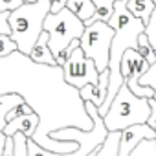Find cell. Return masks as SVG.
<instances>
[{
    "label": "cell",
    "instance_id": "cell-1",
    "mask_svg": "<svg viewBox=\"0 0 156 156\" xmlns=\"http://www.w3.org/2000/svg\"><path fill=\"white\" fill-rule=\"evenodd\" d=\"M108 24L114 28L116 35L112 39V46H110V62H108V72H110V83H108V94L105 103L98 108L99 116L103 118L118 90L121 88V85L125 83L121 77V59L125 55L127 50H138V37L141 33H145V22L136 19L129 9H127V0H116V9L112 19L108 20Z\"/></svg>",
    "mask_w": 156,
    "mask_h": 156
},
{
    "label": "cell",
    "instance_id": "cell-2",
    "mask_svg": "<svg viewBox=\"0 0 156 156\" xmlns=\"http://www.w3.org/2000/svg\"><path fill=\"white\" fill-rule=\"evenodd\" d=\"M50 9H51L50 0H37L35 4H24L19 9L11 11L9 37L17 42L19 53H22L24 57H30L35 42L44 31V20L50 15Z\"/></svg>",
    "mask_w": 156,
    "mask_h": 156
},
{
    "label": "cell",
    "instance_id": "cell-3",
    "mask_svg": "<svg viewBox=\"0 0 156 156\" xmlns=\"http://www.w3.org/2000/svg\"><path fill=\"white\" fill-rule=\"evenodd\" d=\"M151 118V105L147 98H138L127 83L121 85L118 90L108 112L103 116L105 127L108 132H121L127 127L147 123Z\"/></svg>",
    "mask_w": 156,
    "mask_h": 156
},
{
    "label": "cell",
    "instance_id": "cell-4",
    "mask_svg": "<svg viewBox=\"0 0 156 156\" xmlns=\"http://www.w3.org/2000/svg\"><path fill=\"white\" fill-rule=\"evenodd\" d=\"M85 103V110L92 119V129L90 130H83L77 127H62V129H53L48 136L55 141H77L79 149L75 151V156H88L90 152L98 151L107 136H108V129L105 127L103 118L98 112V107L90 101H83Z\"/></svg>",
    "mask_w": 156,
    "mask_h": 156
},
{
    "label": "cell",
    "instance_id": "cell-5",
    "mask_svg": "<svg viewBox=\"0 0 156 156\" xmlns=\"http://www.w3.org/2000/svg\"><path fill=\"white\" fill-rule=\"evenodd\" d=\"M85 30V22L77 15H73L68 8L61 9L59 13H50L44 20V31L50 33L48 46L53 57L57 59L75 39H81Z\"/></svg>",
    "mask_w": 156,
    "mask_h": 156
},
{
    "label": "cell",
    "instance_id": "cell-6",
    "mask_svg": "<svg viewBox=\"0 0 156 156\" xmlns=\"http://www.w3.org/2000/svg\"><path fill=\"white\" fill-rule=\"evenodd\" d=\"M116 31L108 22H94L87 26L83 37H81V50L88 59L96 62L98 72L108 70L110 62V46Z\"/></svg>",
    "mask_w": 156,
    "mask_h": 156
},
{
    "label": "cell",
    "instance_id": "cell-7",
    "mask_svg": "<svg viewBox=\"0 0 156 156\" xmlns=\"http://www.w3.org/2000/svg\"><path fill=\"white\" fill-rule=\"evenodd\" d=\"M61 70H62L64 83L73 87V88H77V90H81L87 85H98L99 79H101V73L98 72L96 62L85 55L81 46L75 48L70 53L66 64Z\"/></svg>",
    "mask_w": 156,
    "mask_h": 156
},
{
    "label": "cell",
    "instance_id": "cell-8",
    "mask_svg": "<svg viewBox=\"0 0 156 156\" xmlns=\"http://www.w3.org/2000/svg\"><path fill=\"white\" fill-rule=\"evenodd\" d=\"M151 64L138 53V50H127L121 59V77L127 87L138 96L147 99H156V90L152 87H141V77L147 73Z\"/></svg>",
    "mask_w": 156,
    "mask_h": 156
},
{
    "label": "cell",
    "instance_id": "cell-9",
    "mask_svg": "<svg viewBox=\"0 0 156 156\" xmlns=\"http://www.w3.org/2000/svg\"><path fill=\"white\" fill-rule=\"evenodd\" d=\"M143 140H156V132H154L147 123L127 127L125 130H121L118 156H130V152H132Z\"/></svg>",
    "mask_w": 156,
    "mask_h": 156
},
{
    "label": "cell",
    "instance_id": "cell-10",
    "mask_svg": "<svg viewBox=\"0 0 156 156\" xmlns=\"http://www.w3.org/2000/svg\"><path fill=\"white\" fill-rule=\"evenodd\" d=\"M39 127H41V118H39L37 112H33V114L19 116V118L8 121V125H6V129L2 132L6 136H15L17 132H22L26 138H33Z\"/></svg>",
    "mask_w": 156,
    "mask_h": 156
},
{
    "label": "cell",
    "instance_id": "cell-11",
    "mask_svg": "<svg viewBox=\"0 0 156 156\" xmlns=\"http://www.w3.org/2000/svg\"><path fill=\"white\" fill-rule=\"evenodd\" d=\"M108 83H110V72L105 70V72H101V79H99L98 85H87V87H83L79 90L81 101H90V103H94L99 108L105 103V99H107Z\"/></svg>",
    "mask_w": 156,
    "mask_h": 156
},
{
    "label": "cell",
    "instance_id": "cell-12",
    "mask_svg": "<svg viewBox=\"0 0 156 156\" xmlns=\"http://www.w3.org/2000/svg\"><path fill=\"white\" fill-rule=\"evenodd\" d=\"M48 41H50V33L48 31H42L39 41L35 42L31 53H30V59L35 62V64H41V66H50V68H59L57 66V59L53 57L50 46H48Z\"/></svg>",
    "mask_w": 156,
    "mask_h": 156
},
{
    "label": "cell",
    "instance_id": "cell-13",
    "mask_svg": "<svg viewBox=\"0 0 156 156\" xmlns=\"http://www.w3.org/2000/svg\"><path fill=\"white\" fill-rule=\"evenodd\" d=\"M92 2L96 6V13L85 26H90L94 22H108L116 9V0H92Z\"/></svg>",
    "mask_w": 156,
    "mask_h": 156
},
{
    "label": "cell",
    "instance_id": "cell-14",
    "mask_svg": "<svg viewBox=\"0 0 156 156\" xmlns=\"http://www.w3.org/2000/svg\"><path fill=\"white\" fill-rule=\"evenodd\" d=\"M66 8H68L73 15L79 17L85 24H87V22L94 17V13H96V6H94L92 0H68Z\"/></svg>",
    "mask_w": 156,
    "mask_h": 156
},
{
    "label": "cell",
    "instance_id": "cell-15",
    "mask_svg": "<svg viewBox=\"0 0 156 156\" xmlns=\"http://www.w3.org/2000/svg\"><path fill=\"white\" fill-rule=\"evenodd\" d=\"M127 9L145 24L149 22L152 11H154V2L152 0H127Z\"/></svg>",
    "mask_w": 156,
    "mask_h": 156
},
{
    "label": "cell",
    "instance_id": "cell-16",
    "mask_svg": "<svg viewBox=\"0 0 156 156\" xmlns=\"http://www.w3.org/2000/svg\"><path fill=\"white\" fill-rule=\"evenodd\" d=\"M22 101H26V99L20 94H2L0 96V132H2L6 129V125H8L6 118H8L9 110L13 107H17L19 103H22Z\"/></svg>",
    "mask_w": 156,
    "mask_h": 156
},
{
    "label": "cell",
    "instance_id": "cell-17",
    "mask_svg": "<svg viewBox=\"0 0 156 156\" xmlns=\"http://www.w3.org/2000/svg\"><path fill=\"white\" fill-rule=\"evenodd\" d=\"M138 53H140L149 64H154V62H156V50H154V46L149 42V39H147L145 33H141V35L138 37Z\"/></svg>",
    "mask_w": 156,
    "mask_h": 156
},
{
    "label": "cell",
    "instance_id": "cell-18",
    "mask_svg": "<svg viewBox=\"0 0 156 156\" xmlns=\"http://www.w3.org/2000/svg\"><path fill=\"white\" fill-rule=\"evenodd\" d=\"M130 156H156V140H143Z\"/></svg>",
    "mask_w": 156,
    "mask_h": 156
},
{
    "label": "cell",
    "instance_id": "cell-19",
    "mask_svg": "<svg viewBox=\"0 0 156 156\" xmlns=\"http://www.w3.org/2000/svg\"><path fill=\"white\" fill-rule=\"evenodd\" d=\"M17 51H19V46L9 35H0V57H8Z\"/></svg>",
    "mask_w": 156,
    "mask_h": 156
},
{
    "label": "cell",
    "instance_id": "cell-20",
    "mask_svg": "<svg viewBox=\"0 0 156 156\" xmlns=\"http://www.w3.org/2000/svg\"><path fill=\"white\" fill-rule=\"evenodd\" d=\"M33 112H35V110L30 107V103H28V101H22V103H19L17 107H13V108L9 110L6 121H11V119H15V118H19V116H26V114H33Z\"/></svg>",
    "mask_w": 156,
    "mask_h": 156
},
{
    "label": "cell",
    "instance_id": "cell-21",
    "mask_svg": "<svg viewBox=\"0 0 156 156\" xmlns=\"http://www.w3.org/2000/svg\"><path fill=\"white\" fill-rule=\"evenodd\" d=\"M145 35H147L149 42H151V44L154 46V50H156V8H154V11H152V15H151L149 22L145 24Z\"/></svg>",
    "mask_w": 156,
    "mask_h": 156
},
{
    "label": "cell",
    "instance_id": "cell-22",
    "mask_svg": "<svg viewBox=\"0 0 156 156\" xmlns=\"http://www.w3.org/2000/svg\"><path fill=\"white\" fill-rule=\"evenodd\" d=\"M141 87H152L156 90V62L151 64V68L147 70V73L141 77Z\"/></svg>",
    "mask_w": 156,
    "mask_h": 156
},
{
    "label": "cell",
    "instance_id": "cell-23",
    "mask_svg": "<svg viewBox=\"0 0 156 156\" xmlns=\"http://www.w3.org/2000/svg\"><path fill=\"white\" fill-rule=\"evenodd\" d=\"M9 15L11 11H0V35H11Z\"/></svg>",
    "mask_w": 156,
    "mask_h": 156
},
{
    "label": "cell",
    "instance_id": "cell-24",
    "mask_svg": "<svg viewBox=\"0 0 156 156\" xmlns=\"http://www.w3.org/2000/svg\"><path fill=\"white\" fill-rule=\"evenodd\" d=\"M24 6L22 0H0V11H15Z\"/></svg>",
    "mask_w": 156,
    "mask_h": 156
},
{
    "label": "cell",
    "instance_id": "cell-25",
    "mask_svg": "<svg viewBox=\"0 0 156 156\" xmlns=\"http://www.w3.org/2000/svg\"><path fill=\"white\" fill-rule=\"evenodd\" d=\"M149 105H151V118H149L147 125L156 132V99H149Z\"/></svg>",
    "mask_w": 156,
    "mask_h": 156
},
{
    "label": "cell",
    "instance_id": "cell-26",
    "mask_svg": "<svg viewBox=\"0 0 156 156\" xmlns=\"http://www.w3.org/2000/svg\"><path fill=\"white\" fill-rule=\"evenodd\" d=\"M50 4H51V9H50V13H59L61 9H64V8H66L68 0H50Z\"/></svg>",
    "mask_w": 156,
    "mask_h": 156
},
{
    "label": "cell",
    "instance_id": "cell-27",
    "mask_svg": "<svg viewBox=\"0 0 156 156\" xmlns=\"http://www.w3.org/2000/svg\"><path fill=\"white\" fill-rule=\"evenodd\" d=\"M22 2H24V4H35L37 0H22Z\"/></svg>",
    "mask_w": 156,
    "mask_h": 156
},
{
    "label": "cell",
    "instance_id": "cell-28",
    "mask_svg": "<svg viewBox=\"0 0 156 156\" xmlns=\"http://www.w3.org/2000/svg\"><path fill=\"white\" fill-rule=\"evenodd\" d=\"M98 151H99V149H98ZM98 151H94V152H90L88 156H98Z\"/></svg>",
    "mask_w": 156,
    "mask_h": 156
}]
</instances>
